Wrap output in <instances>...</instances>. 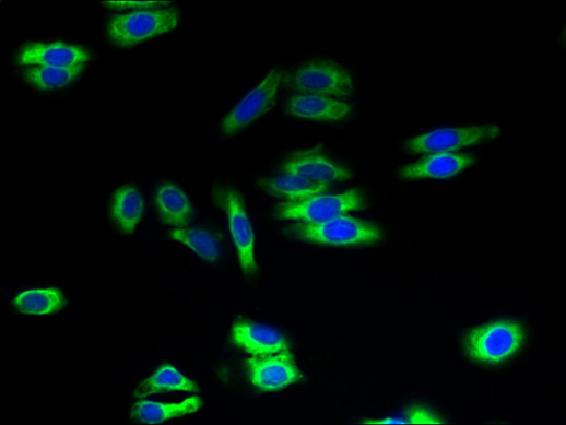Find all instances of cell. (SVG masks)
Here are the masks:
<instances>
[{
	"instance_id": "cell-1",
	"label": "cell",
	"mask_w": 566,
	"mask_h": 425,
	"mask_svg": "<svg viewBox=\"0 0 566 425\" xmlns=\"http://www.w3.org/2000/svg\"><path fill=\"white\" fill-rule=\"evenodd\" d=\"M160 5L134 10L111 16L105 25V35L118 48H131L155 37L164 36L180 24V13Z\"/></svg>"
},
{
	"instance_id": "cell-2",
	"label": "cell",
	"mask_w": 566,
	"mask_h": 425,
	"mask_svg": "<svg viewBox=\"0 0 566 425\" xmlns=\"http://www.w3.org/2000/svg\"><path fill=\"white\" fill-rule=\"evenodd\" d=\"M295 239L333 247L372 246L384 238L376 224L342 215L320 223H299L286 228Z\"/></svg>"
},
{
	"instance_id": "cell-3",
	"label": "cell",
	"mask_w": 566,
	"mask_h": 425,
	"mask_svg": "<svg viewBox=\"0 0 566 425\" xmlns=\"http://www.w3.org/2000/svg\"><path fill=\"white\" fill-rule=\"evenodd\" d=\"M523 326L510 319L496 320L470 331L464 339V351L473 362L496 366L508 362L523 346Z\"/></svg>"
},
{
	"instance_id": "cell-4",
	"label": "cell",
	"mask_w": 566,
	"mask_h": 425,
	"mask_svg": "<svg viewBox=\"0 0 566 425\" xmlns=\"http://www.w3.org/2000/svg\"><path fill=\"white\" fill-rule=\"evenodd\" d=\"M286 85L297 93L318 94L337 101L351 99L355 93L353 75L330 60L307 61L287 78Z\"/></svg>"
},
{
	"instance_id": "cell-5",
	"label": "cell",
	"mask_w": 566,
	"mask_h": 425,
	"mask_svg": "<svg viewBox=\"0 0 566 425\" xmlns=\"http://www.w3.org/2000/svg\"><path fill=\"white\" fill-rule=\"evenodd\" d=\"M365 208L359 189L338 193H321L299 202L280 203L274 214L279 220L320 223Z\"/></svg>"
},
{
	"instance_id": "cell-6",
	"label": "cell",
	"mask_w": 566,
	"mask_h": 425,
	"mask_svg": "<svg viewBox=\"0 0 566 425\" xmlns=\"http://www.w3.org/2000/svg\"><path fill=\"white\" fill-rule=\"evenodd\" d=\"M213 200L226 214L241 271L247 275H256V234L240 193L234 188L220 187L214 189Z\"/></svg>"
},
{
	"instance_id": "cell-7",
	"label": "cell",
	"mask_w": 566,
	"mask_h": 425,
	"mask_svg": "<svg viewBox=\"0 0 566 425\" xmlns=\"http://www.w3.org/2000/svg\"><path fill=\"white\" fill-rule=\"evenodd\" d=\"M502 133L503 130L498 125L443 128L408 140L404 147L412 154L450 153L496 140Z\"/></svg>"
},
{
	"instance_id": "cell-8",
	"label": "cell",
	"mask_w": 566,
	"mask_h": 425,
	"mask_svg": "<svg viewBox=\"0 0 566 425\" xmlns=\"http://www.w3.org/2000/svg\"><path fill=\"white\" fill-rule=\"evenodd\" d=\"M282 80V70H272L225 116L222 121V133L227 138L235 137L264 116L276 102Z\"/></svg>"
},
{
	"instance_id": "cell-9",
	"label": "cell",
	"mask_w": 566,
	"mask_h": 425,
	"mask_svg": "<svg viewBox=\"0 0 566 425\" xmlns=\"http://www.w3.org/2000/svg\"><path fill=\"white\" fill-rule=\"evenodd\" d=\"M246 371L250 383L264 392L285 389L303 379L290 349L272 355L248 358Z\"/></svg>"
},
{
	"instance_id": "cell-10",
	"label": "cell",
	"mask_w": 566,
	"mask_h": 425,
	"mask_svg": "<svg viewBox=\"0 0 566 425\" xmlns=\"http://www.w3.org/2000/svg\"><path fill=\"white\" fill-rule=\"evenodd\" d=\"M280 172L320 185L347 181L353 178L350 168L330 157L320 147L295 152L282 162Z\"/></svg>"
},
{
	"instance_id": "cell-11",
	"label": "cell",
	"mask_w": 566,
	"mask_h": 425,
	"mask_svg": "<svg viewBox=\"0 0 566 425\" xmlns=\"http://www.w3.org/2000/svg\"><path fill=\"white\" fill-rule=\"evenodd\" d=\"M91 59L90 51L74 44L64 42L35 43L24 46L16 55L22 67H82Z\"/></svg>"
},
{
	"instance_id": "cell-12",
	"label": "cell",
	"mask_w": 566,
	"mask_h": 425,
	"mask_svg": "<svg viewBox=\"0 0 566 425\" xmlns=\"http://www.w3.org/2000/svg\"><path fill=\"white\" fill-rule=\"evenodd\" d=\"M286 111L298 119L339 122L347 120L353 115L354 107L329 96L296 93L290 97Z\"/></svg>"
},
{
	"instance_id": "cell-13",
	"label": "cell",
	"mask_w": 566,
	"mask_h": 425,
	"mask_svg": "<svg viewBox=\"0 0 566 425\" xmlns=\"http://www.w3.org/2000/svg\"><path fill=\"white\" fill-rule=\"evenodd\" d=\"M476 161L474 155L436 153L403 167L398 177L402 180L451 178L474 166Z\"/></svg>"
},
{
	"instance_id": "cell-14",
	"label": "cell",
	"mask_w": 566,
	"mask_h": 425,
	"mask_svg": "<svg viewBox=\"0 0 566 425\" xmlns=\"http://www.w3.org/2000/svg\"><path fill=\"white\" fill-rule=\"evenodd\" d=\"M232 339L238 347L253 356L272 355L290 347L287 339L279 331L253 321H237L232 329Z\"/></svg>"
},
{
	"instance_id": "cell-15",
	"label": "cell",
	"mask_w": 566,
	"mask_h": 425,
	"mask_svg": "<svg viewBox=\"0 0 566 425\" xmlns=\"http://www.w3.org/2000/svg\"><path fill=\"white\" fill-rule=\"evenodd\" d=\"M144 214L143 196L134 185L116 189L110 201V217L123 234H134Z\"/></svg>"
},
{
	"instance_id": "cell-16",
	"label": "cell",
	"mask_w": 566,
	"mask_h": 425,
	"mask_svg": "<svg viewBox=\"0 0 566 425\" xmlns=\"http://www.w3.org/2000/svg\"><path fill=\"white\" fill-rule=\"evenodd\" d=\"M155 206L162 221L168 225L185 226L194 215L191 200L173 182H164L156 189Z\"/></svg>"
},
{
	"instance_id": "cell-17",
	"label": "cell",
	"mask_w": 566,
	"mask_h": 425,
	"mask_svg": "<svg viewBox=\"0 0 566 425\" xmlns=\"http://www.w3.org/2000/svg\"><path fill=\"white\" fill-rule=\"evenodd\" d=\"M268 193L286 202H299L326 193L330 185L310 182L302 177L291 174H281L276 177L264 179L260 182Z\"/></svg>"
},
{
	"instance_id": "cell-18",
	"label": "cell",
	"mask_w": 566,
	"mask_h": 425,
	"mask_svg": "<svg viewBox=\"0 0 566 425\" xmlns=\"http://www.w3.org/2000/svg\"><path fill=\"white\" fill-rule=\"evenodd\" d=\"M201 406L202 401L199 397H193L184 402L173 404L141 401L131 410V418L142 424H161L172 418L194 414Z\"/></svg>"
},
{
	"instance_id": "cell-19",
	"label": "cell",
	"mask_w": 566,
	"mask_h": 425,
	"mask_svg": "<svg viewBox=\"0 0 566 425\" xmlns=\"http://www.w3.org/2000/svg\"><path fill=\"white\" fill-rule=\"evenodd\" d=\"M199 390V386L193 380L184 376L173 366L165 365L137 388L134 397L144 399L153 394H160V392H198Z\"/></svg>"
},
{
	"instance_id": "cell-20",
	"label": "cell",
	"mask_w": 566,
	"mask_h": 425,
	"mask_svg": "<svg viewBox=\"0 0 566 425\" xmlns=\"http://www.w3.org/2000/svg\"><path fill=\"white\" fill-rule=\"evenodd\" d=\"M66 305L64 294L56 287L27 290L14 299V307L25 315H51Z\"/></svg>"
},
{
	"instance_id": "cell-21",
	"label": "cell",
	"mask_w": 566,
	"mask_h": 425,
	"mask_svg": "<svg viewBox=\"0 0 566 425\" xmlns=\"http://www.w3.org/2000/svg\"><path fill=\"white\" fill-rule=\"evenodd\" d=\"M84 69L85 64L73 68L27 67L22 75L30 86L50 91L70 85L81 78Z\"/></svg>"
},
{
	"instance_id": "cell-22",
	"label": "cell",
	"mask_w": 566,
	"mask_h": 425,
	"mask_svg": "<svg viewBox=\"0 0 566 425\" xmlns=\"http://www.w3.org/2000/svg\"><path fill=\"white\" fill-rule=\"evenodd\" d=\"M170 238L190 248L209 263H217L222 258V246L217 238L205 228L179 227L170 233Z\"/></svg>"
},
{
	"instance_id": "cell-23",
	"label": "cell",
	"mask_w": 566,
	"mask_h": 425,
	"mask_svg": "<svg viewBox=\"0 0 566 425\" xmlns=\"http://www.w3.org/2000/svg\"><path fill=\"white\" fill-rule=\"evenodd\" d=\"M359 423H362V424L438 425V424H446L447 421L427 406L413 405L393 416H388V417H382V418H366Z\"/></svg>"
},
{
	"instance_id": "cell-24",
	"label": "cell",
	"mask_w": 566,
	"mask_h": 425,
	"mask_svg": "<svg viewBox=\"0 0 566 425\" xmlns=\"http://www.w3.org/2000/svg\"><path fill=\"white\" fill-rule=\"evenodd\" d=\"M108 4L107 7L111 8V9H134V10H140V9H148V8H153V7H156V5H160L161 3H156V2H113V3H106Z\"/></svg>"
}]
</instances>
